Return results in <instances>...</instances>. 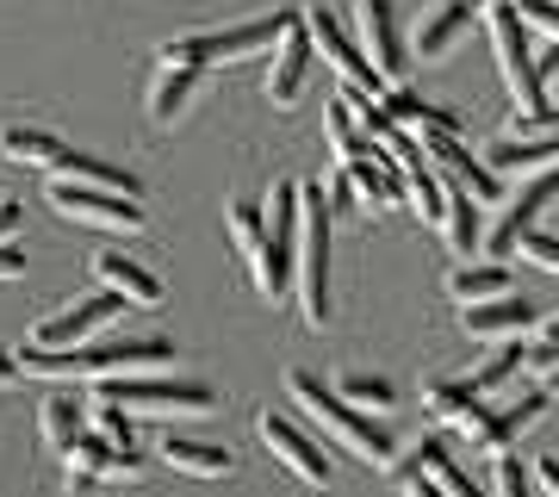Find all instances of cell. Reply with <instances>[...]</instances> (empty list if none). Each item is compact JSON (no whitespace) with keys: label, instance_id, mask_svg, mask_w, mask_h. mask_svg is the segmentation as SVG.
I'll return each instance as SVG.
<instances>
[{"label":"cell","instance_id":"f35d334b","mask_svg":"<svg viewBox=\"0 0 559 497\" xmlns=\"http://www.w3.org/2000/svg\"><path fill=\"white\" fill-rule=\"evenodd\" d=\"M20 274H25V256L13 242H0V280H20Z\"/></svg>","mask_w":559,"mask_h":497},{"label":"cell","instance_id":"cb8c5ba5","mask_svg":"<svg viewBox=\"0 0 559 497\" xmlns=\"http://www.w3.org/2000/svg\"><path fill=\"white\" fill-rule=\"evenodd\" d=\"M473 13H479L473 0H448V7H436V13H429V20L417 25V57H423V62L448 57V44H454L460 32L473 25Z\"/></svg>","mask_w":559,"mask_h":497},{"label":"cell","instance_id":"484cf974","mask_svg":"<svg viewBox=\"0 0 559 497\" xmlns=\"http://www.w3.org/2000/svg\"><path fill=\"white\" fill-rule=\"evenodd\" d=\"M323 131H330V156H336V168H348L355 156H367V150H373V138H367V131L355 125V113H348V87L323 106Z\"/></svg>","mask_w":559,"mask_h":497},{"label":"cell","instance_id":"e575fe53","mask_svg":"<svg viewBox=\"0 0 559 497\" xmlns=\"http://www.w3.org/2000/svg\"><path fill=\"white\" fill-rule=\"evenodd\" d=\"M491 497H528V478H522V460L510 454V448L498 454V492H491Z\"/></svg>","mask_w":559,"mask_h":497},{"label":"cell","instance_id":"7c38bea8","mask_svg":"<svg viewBox=\"0 0 559 497\" xmlns=\"http://www.w3.org/2000/svg\"><path fill=\"white\" fill-rule=\"evenodd\" d=\"M311 32H305V13H293L286 20V32H280V44H274V69H267V99H274L280 113L293 106V99L305 94V75H311Z\"/></svg>","mask_w":559,"mask_h":497},{"label":"cell","instance_id":"836d02e7","mask_svg":"<svg viewBox=\"0 0 559 497\" xmlns=\"http://www.w3.org/2000/svg\"><path fill=\"white\" fill-rule=\"evenodd\" d=\"M510 7H516L522 25H535L547 44H559V7H554V0H510Z\"/></svg>","mask_w":559,"mask_h":497},{"label":"cell","instance_id":"52a82bcc","mask_svg":"<svg viewBox=\"0 0 559 497\" xmlns=\"http://www.w3.org/2000/svg\"><path fill=\"white\" fill-rule=\"evenodd\" d=\"M491 50H498V69H503V81H510V94H516L522 113H547V81H540L535 50L522 44V20H516L510 0L491 7Z\"/></svg>","mask_w":559,"mask_h":497},{"label":"cell","instance_id":"f546056e","mask_svg":"<svg viewBox=\"0 0 559 497\" xmlns=\"http://www.w3.org/2000/svg\"><path fill=\"white\" fill-rule=\"evenodd\" d=\"M423 404H429V417L441 423H460L473 404H479V392H473V379H436L429 392H423Z\"/></svg>","mask_w":559,"mask_h":497},{"label":"cell","instance_id":"ba28073f","mask_svg":"<svg viewBox=\"0 0 559 497\" xmlns=\"http://www.w3.org/2000/svg\"><path fill=\"white\" fill-rule=\"evenodd\" d=\"M119 311H131V298H119V293H87V298H75L69 311H57V318H44L32 336H25V348H44V355H62V348H81V342L94 336V330H106V323L119 318Z\"/></svg>","mask_w":559,"mask_h":497},{"label":"cell","instance_id":"44dd1931","mask_svg":"<svg viewBox=\"0 0 559 497\" xmlns=\"http://www.w3.org/2000/svg\"><path fill=\"white\" fill-rule=\"evenodd\" d=\"M0 156L25 162V168H50L57 175L62 156H69V143L57 131H44V125H0Z\"/></svg>","mask_w":559,"mask_h":497},{"label":"cell","instance_id":"f1b7e54d","mask_svg":"<svg viewBox=\"0 0 559 497\" xmlns=\"http://www.w3.org/2000/svg\"><path fill=\"white\" fill-rule=\"evenodd\" d=\"M336 392L348 398L355 411H392V404H399V386H392V379H380V374H342Z\"/></svg>","mask_w":559,"mask_h":497},{"label":"cell","instance_id":"60d3db41","mask_svg":"<svg viewBox=\"0 0 559 497\" xmlns=\"http://www.w3.org/2000/svg\"><path fill=\"white\" fill-rule=\"evenodd\" d=\"M13 379H20V355H0V392H7Z\"/></svg>","mask_w":559,"mask_h":497},{"label":"cell","instance_id":"8992f818","mask_svg":"<svg viewBox=\"0 0 559 497\" xmlns=\"http://www.w3.org/2000/svg\"><path fill=\"white\" fill-rule=\"evenodd\" d=\"M50 205L69 224H94V230H119V237L150 230V212H143L138 199L106 193V187H81V180H50Z\"/></svg>","mask_w":559,"mask_h":497},{"label":"cell","instance_id":"603a6c76","mask_svg":"<svg viewBox=\"0 0 559 497\" xmlns=\"http://www.w3.org/2000/svg\"><path fill=\"white\" fill-rule=\"evenodd\" d=\"M162 460H168L175 473H193V478H230V473H237L230 448H212V441H187V436H168V441H162Z\"/></svg>","mask_w":559,"mask_h":497},{"label":"cell","instance_id":"9a60e30c","mask_svg":"<svg viewBox=\"0 0 559 497\" xmlns=\"http://www.w3.org/2000/svg\"><path fill=\"white\" fill-rule=\"evenodd\" d=\"M392 478H399V485H411V478H436L441 497H485L479 485H473V478H466V473L454 466V454H448V448H441L436 436H423L417 448H411V454H404L399 466H392Z\"/></svg>","mask_w":559,"mask_h":497},{"label":"cell","instance_id":"ab89813d","mask_svg":"<svg viewBox=\"0 0 559 497\" xmlns=\"http://www.w3.org/2000/svg\"><path fill=\"white\" fill-rule=\"evenodd\" d=\"M13 230H20V205L0 199V242H13Z\"/></svg>","mask_w":559,"mask_h":497},{"label":"cell","instance_id":"5b68a950","mask_svg":"<svg viewBox=\"0 0 559 497\" xmlns=\"http://www.w3.org/2000/svg\"><path fill=\"white\" fill-rule=\"evenodd\" d=\"M100 398L106 404H124V411H150V417H168V411H218V392L205 379H156V374H138V379H100Z\"/></svg>","mask_w":559,"mask_h":497},{"label":"cell","instance_id":"ffe728a7","mask_svg":"<svg viewBox=\"0 0 559 497\" xmlns=\"http://www.w3.org/2000/svg\"><path fill=\"white\" fill-rule=\"evenodd\" d=\"M485 168H491V175H498V168L547 175V168H559V131H547V138H498L485 150Z\"/></svg>","mask_w":559,"mask_h":497},{"label":"cell","instance_id":"5bb4252c","mask_svg":"<svg viewBox=\"0 0 559 497\" xmlns=\"http://www.w3.org/2000/svg\"><path fill=\"white\" fill-rule=\"evenodd\" d=\"M62 466H69V485H94V478H138L143 454L138 448H112V441H100V436H81L75 448L62 454Z\"/></svg>","mask_w":559,"mask_h":497},{"label":"cell","instance_id":"2e32d148","mask_svg":"<svg viewBox=\"0 0 559 497\" xmlns=\"http://www.w3.org/2000/svg\"><path fill=\"white\" fill-rule=\"evenodd\" d=\"M460 330L473 342H522V330H535V305L522 293L498 298V305H466L460 311Z\"/></svg>","mask_w":559,"mask_h":497},{"label":"cell","instance_id":"8d00e7d4","mask_svg":"<svg viewBox=\"0 0 559 497\" xmlns=\"http://www.w3.org/2000/svg\"><path fill=\"white\" fill-rule=\"evenodd\" d=\"M559 348V318H547L540 323V336H535V348H528V367H535V360H547Z\"/></svg>","mask_w":559,"mask_h":497},{"label":"cell","instance_id":"4fadbf2b","mask_svg":"<svg viewBox=\"0 0 559 497\" xmlns=\"http://www.w3.org/2000/svg\"><path fill=\"white\" fill-rule=\"evenodd\" d=\"M255 436L267 441V454H274L280 466H293L305 485H330V460H323L318 448H311V441L293 429V423L280 417V411H261V417H255Z\"/></svg>","mask_w":559,"mask_h":497},{"label":"cell","instance_id":"d4e9b609","mask_svg":"<svg viewBox=\"0 0 559 497\" xmlns=\"http://www.w3.org/2000/svg\"><path fill=\"white\" fill-rule=\"evenodd\" d=\"M441 237L454 242V256H473L485 242L479 230V199L466 193V187H448V199H441Z\"/></svg>","mask_w":559,"mask_h":497},{"label":"cell","instance_id":"4dcf8cb0","mask_svg":"<svg viewBox=\"0 0 559 497\" xmlns=\"http://www.w3.org/2000/svg\"><path fill=\"white\" fill-rule=\"evenodd\" d=\"M224 218H230V237H237L242 256H255L261 242H267V218L255 212V199H230V205H224Z\"/></svg>","mask_w":559,"mask_h":497},{"label":"cell","instance_id":"7bdbcfd3","mask_svg":"<svg viewBox=\"0 0 559 497\" xmlns=\"http://www.w3.org/2000/svg\"><path fill=\"white\" fill-rule=\"evenodd\" d=\"M540 379H547V398H559V367L554 374H540Z\"/></svg>","mask_w":559,"mask_h":497},{"label":"cell","instance_id":"8fae6325","mask_svg":"<svg viewBox=\"0 0 559 497\" xmlns=\"http://www.w3.org/2000/svg\"><path fill=\"white\" fill-rule=\"evenodd\" d=\"M554 199H559V168L535 175L516 199H503V205H498V218H491V230H485V256H516L522 237L535 230V218L547 212V205H554Z\"/></svg>","mask_w":559,"mask_h":497},{"label":"cell","instance_id":"7402d4cb","mask_svg":"<svg viewBox=\"0 0 559 497\" xmlns=\"http://www.w3.org/2000/svg\"><path fill=\"white\" fill-rule=\"evenodd\" d=\"M205 69H180V62H162L156 81H150V119L156 125H175L187 106H193V94H200Z\"/></svg>","mask_w":559,"mask_h":497},{"label":"cell","instance_id":"3957f363","mask_svg":"<svg viewBox=\"0 0 559 497\" xmlns=\"http://www.w3.org/2000/svg\"><path fill=\"white\" fill-rule=\"evenodd\" d=\"M330 193L323 180H299V311L305 323H330Z\"/></svg>","mask_w":559,"mask_h":497},{"label":"cell","instance_id":"6da1fadb","mask_svg":"<svg viewBox=\"0 0 559 497\" xmlns=\"http://www.w3.org/2000/svg\"><path fill=\"white\" fill-rule=\"evenodd\" d=\"M175 360V342L168 336H124V342H81V348H62V355H44V348H20V374H44V379H138L156 374Z\"/></svg>","mask_w":559,"mask_h":497},{"label":"cell","instance_id":"83f0119b","mask_svg":"<svg viewBox=\"0 0 559 497\" xmlns=\"http://www.w3.org/2000/svg\"><path fill=\"white\" fill-rule=\"evenodd\" d=\"M38 436H44V448H75L81 441V398L75 392H50L44 398V411H38Z\"/></svg>","mask_w":559,"mask_h":497},{"label":"cell","instance_id":"d6a6232c","mask_svg":"<svg viewBox=\"0 0 559 497\" xmlns=\"http://www.w3.org/2000/svg\"><path fill=\"white\" fill-rule=\"evenodd\" d=\"M522 360H528V348H522V342H510L503 355H491V360H485V367H479V374H466V379H473V392L485 398V392H498V386H503V379H510V374H516Z\"/></svg>","mask_w":559,"mask_h":497},{"label":"cell","instance_id":"ac0fdd59","mask_svg":"<svg viewBox=\"0 0 559 497\" xmlns=\"http://www.w3.org/2000/svg\"><path fill=\"white\" fill-rule=\"evenodd\" d=\"M94 274H100L106 293L131 298V311H156L162 305V280L150 274L143 261H131V256H94Z\"/></svg>","mask_w":559,"mask_h":497},{"label":"cell","instance_id":"30bf717a","mask_svg":"<svg viewBox=\"0 0 559 497\" xmlns=\"http://www.w3.org/2000/svg\"><path fill=\"white\" fill-rule=\"evenodd\" d=\"M355 44L360 57L373 62V75L385 81V94L404 87V38H399V20H392V0H355Z\"/></svg>","mask_w":559,"mask_h":497},{"label":"cell","instance_id":"4316f807","mask_svg":"<svg viewBox=\"0 0 559 497\" xmlns=\"http://www.w3.org/2000/svg\"><path fill=\"white\" fill-rule=\"evenodd\" d=\"M448 293H454L460 305H498V298H510L516 286H510V268L485 261V268H454V274H448Z\"/></svg>","mask_w":559,"mask_h":497},{"label":"cell","instance_id":"7a4b0ae2","mask_svg":"<svg viewBox=\"0 0 559 497\" xmlns=\"http://www.w3.org/2000/svg\"><path fill=\"white\" fill-rule=\"evenodd\" d=\"M286 398H293V404H305V417H318L355 460H367V466H399V441L385 436L373 417H360L355 404H348L336 386H323L318 374L293 367V374H286Z\"/></svg>","mask_w":559,"mask_h":497},{"label":"cell","instance_id":"9c48e42d","mask_svg":"<svg viewBox=\"0 0 559 497\" xmlns=\"http://www.w3.org/2000/svg\"><path fill=\"white\" fill-rule=\"evenodd\" d=\"M305 32H311V50H318V57L330 62V69H336L348 94H360V99H385V81L373 75V62L360 57V44L348 38V32H342V25L330 20V13H323V7H305Z\"/></svg>","mask_w":559,"mask_h":497},{"label":"cell","instance_id":"d6986e66","mask_svg":"<svg viewBox=\"0 0 559 497\" xmlns=\"http://www.w3.org/2000/svg\"><path fill=\"white\" fill-rule=\"evenodd\" d=\"M423 156H436L441 168L454 175V187H466L479 205H498V175H491L485 162H473V150H466L460 138H429L423 143Z\"/></svg>","mask_w":559,"mask_h":497},{"label":"cell","instance_id":"e0dca14e","mask_svg":"<svg viewBox=\"0 0 559 497\" xmlns=\"http://www.w3.org/2000/svg\"><path fill=\"white\" fill-rule=\"evenodd\" d=\"M348 187H355V199H360V212H380V205H399L404 199V180H399V162L385 156L380 143L367 150V156H355L348 168Z\"/></svg>","mask_w":559,"mask_h":497},{"label":"cell","instance_id":"1f68e13d","mask_svg":"<svg viewBox=\"0 0 559 497\" xmlns=\"http://www.w3.org/2000/svg\"><path fill=\"white\" fill-rule=\"evenodd\" d=\"M94 436L112 441V448H138V441H131V411H124V404H106L100 392H94Z\"/></svg>","mask_w":559,"mask_h":497},{"label":"cell","instance_id":"b9f144b4","mask_svg":"<svg viewBox=\"0 0 559 497\" xmlns=\"http://www.w3.org/2000/svg\"><path fill=\"white\" fill-rule=\"evenodd\" d=\"M404 492H411V497H441V485H436V478H411Z\"/></svg>","mask_w":559,"mask_h":497},{"label":"cell","instance_id":"74e56055","mask_svg":"<svg viewBox=\"0 0 559 497\" xmlns=\"http://www.w3.org/2000/svg\"><path fill=\"white\" fill-rule=\"evenodd\" d=\"M535 485H540L547 497H559V460H554V454H547V460L535 466Z\"/></svg>","mask_w":559,"mask_h":497},{"label":"cell","instance_id":"277c9868","mask_svg":"<svg viewBox=\"0 0 559 497\" xmlns=\"http://www.w3.org/2000/svg\"><path fill=\"white\" fill-rule=\"evenodd\" d=\"M286 20H293V13L249 20V25H224V32H180V38L162 44L156 57L162 62H180V69H218V62H242V57H255V50H267V44H280Z\"/></svg>","mask_w":559,"mask_h":497},{"label":"cell","instance_id":"d590c367","mask_svg":"<svg viewBox=\"0 0 559 497\" xmlns=\"http://www.w3.org/2000/svg\"><path fill=\"white\" fill-rule=\"evenodd\" d=\"M522 256L540 261L547 274H559V237H547V230H528V237H522Z\"/></svg>","mask_w":559,"mask_h":497}]
</instances>
